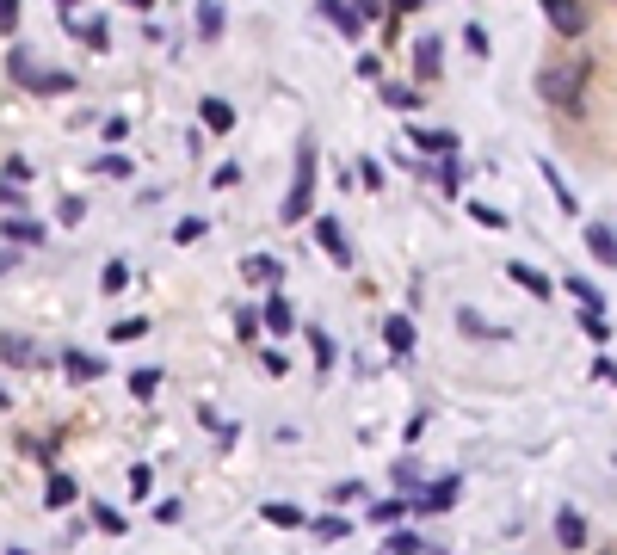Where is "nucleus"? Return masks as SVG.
Wrapping results in <instances>:
<instances>
[{
    "label": "nucleus",
    "mask_w": 617,
    "mask_h": 555,
    "mask_svg": "<svg viewBox=\"0 0 617 555\" xmlns=\"http://www.w3.org/2000/svg\"><path fill=\"white\" fill-rule=\"evenodd\" d=\"M260 364H266V377H284V370H290V358H284V352H266Z\"/></svg>",
    "instance_id": "37998d69"
},
{
    "label": "nucleus",
    "mask_w": 617,
    "mask_h": 555,
    "mask_svg": "<svg viewBox=\"0 0 617 555\" xmlns=\"http://www.w3.org/2000/svg\"><path fill=\"white\" fill-rule=\"evenodd\" d=\"M198 118H204V130L223 136V130H235V105H229V99H204V105H198Z\"/></svg>",
    "instance_id": "f3484780"
},
{
    "label": "nucleus",
    "mask_w": 617,
    "mask_h": 555,
    "mask_svg": "<svg viewBox=\"0 0 617 555\" xmlns=\"http://www.w3.org/2000/svg\"><path fill=\"white\" fill-rule=\"evenodd\" d=\"M0 358H7V364H25V370H44L38 346H31L25 333H0Z\"/></svg>",
    "instance_id": "ddd939ff"
},
{
    "label": "nucleus",
    "mask_w": 617,
    "mask_h": 555,
    "mask_svg": "<svg viewBox=\"0 0 617 555\" xmlns=\"http://www.w3.org/2000/svg\"><path fill=\"white\" fill-rule=\"evenodd\" d=\"M426 173H432V185H439V192H445V198H451V192H457V179H463V167H457V161H451V155H439V161H432V167H426Z\"/></svg>",
    "instance_id": "4be33fe9"
},
{
    "label": "nucleus",
    "mask_w": 617,
    "mask_h": 555,
    "mask_svg": "<svg viewBox=\"0 0 617 555\" xmlns=\"http://www.w3.org/2000/svg\"><path fill=\"white\" fill-rule=\"evenodd\" d=\"M155 389H161V370H130V395L136 401H149Z\"/></svg>",
    "instance_id": "bb28decb"
},
{
    "label": "nucleus",
    "mask_w": 617,
    "mask_h": 555,
    "mask_svg": "<svg viewBox=\"0 0 617 555\" xmlns=\"http://www.w3.org/2000/svg\"><path fill=\"white\" fill-rule=\"evenodd\" d=\"M469 216H476V222H482V229H506V216H500L494 204H469Z\"/></svg>",
    "instance_id": "c9c22d12"
},
{
    "label": "nucleus",
    "mask_w": 617,
    "mask_h": 555,
    "mask_svg": "<svg viewBox=\"0 0 617 555\" xmlns=\"http://www.w3.org/2000/svg\"><path fill=\"white\" fill-rule=\"evenodd\" d=\"M260 309H235V333H241V340H260Z\"/></svg>",
    "instance_id": "7c9ffc66"
},
{
    "label": "nucleus",
    "mask_w": 617,
    "mask_h": 555,
    "mask_svg": "<svg viewBox=\"0 0 617 555\" xmlns=\"http://www.w3.org/2000/svg\"><path fill=\"white\" fill-rule=\"evenodd\" d=\"M408 512H414V500H377V506H371V518H377V525H402Z\"/></svg>",
    "instance_id": "393cba45"
},
{
    "label": "nucleus",
    "mask_w": 617,
    "mask_h": 555,
    "mask_svg": "<svg viewBox=\"0 0 617 555\" xmlns=\"http://www.w3.org/2000/svg\"><path fill=\"white\" fill-rule=\"evenodd\" d=\"M537 7H543V19H550L556 37H580V31H587V0H537Z\"/></svg>",
    "instance_id": "20e7f679"
},
{
    "label": "nucleus",
    "mask_w": 617,
    "mask_h": 555,
    "mask_svg": "<svg viewBox=\"0 0 617 555\" xmlns=\"http://www.w3.org/2000/svg\"><path fill=\"white\" fill-rule=\"evenodd\" d=\"M315 7H321V19H328L340 37H358V31H365V19H358L352 0H315Z\"/></svg>",
    "instance_id": "423d86ee"
},
{
    "label": "nucleus",
    "mask_w": 617,
    "mask_h": 555,
    "mask_svg": "<svg viewBox=\"0 0 617 555\" xmlns=\"http://www.w3.org/2000/svg\"><path fill=\"white\" fill-rule=\"evenodd\" d=\"M315 537H328V543H334V537H346V518H321Z\"/></svg>",
    "instance_id": "79ce46f5"
},
{
    "label": "nucleus",
    "mask_w": 617,
    "mask_h": 555,
    "mask_svg": "<svg viewBox=\"0 0 617 555\" xmlns=\"http://www.w3.org/2000/svg\"><path fill=\"white\" fill-rule=\"evenodd\" d=\"M352 7H358V19H383V13H389L383 0H352Z\"/></svg>",
    "instance_id": "c03bdc74"
},
{
    "label": "nucleus",
    "mask_w": 617,
    "mask_h": 555,
    "mask_svg": "<svg viewBox=\"0 0 617 555\" xmlns=\"http://www.w3.org/2000/svg\"><path fill=\"white\" fill-rule=\"evenodd\" d=\"M235 179H241V161H223V167H216V173H210V185H216V192H229V185H235Z\"/></svg>",
    "instance_id": "f704fd0d"
},
{
    "label": "nucleus",
    "mask_w": 617,
    "mask_h": 555,
    "mask_svg": "<svg viewBox=\"0 0 617 555\" xmlns=\"http://www.w3.org/2000/svg\"><path fill=\"white\" fill-rule=\"evenodd\" d=\"M309 352H315V364H321V370H334V340H328L321 327H309Z\"/></svg>",
    "instance_id": "cd10ccee"
},
{
    "label": "nucleus",
    "mask_w": 617,
    "mask_h": 555,
    "mask_svg": "<svg viewBox=\"0 0 617 555\" xmlns=\"http://www.w3.org/2000/svg\"><path fill=\"white\" fill-rule=\"evenodd\" d=\"M198 235H204V216H186V222H179V229H173V241H179V247H192Z\"/></svg>",
    "instance_id": "72a5a7b5"
},
{
    "label": "nucleus",
    "mask_w": 617,
    "mask_h": 555,
    "mask_svg": "<svg viewBox=\"0 0 617 555\" xmlns=\"http://www.w3.org/2000/svg\"><path fill=\"white\" fill-rule=\"evenodd\" d=\"M0 31H7V37L19 31V0H0Z\"/></svg>",
    "instance_id": "a19ab883"
},
{
    "label": "nucleus",
    "mask_w": 617,
    "mask_h": 555,
    "mask_svg": "<svg viewBox=\"0 0 617 555\" xmlns=\"http://www.w3.org/2000/svg\"><path fill=\"white\" fill-rule=\"evenodd\" d=\"M537 167H543V179H550V192H556V204H562V210H574V192H568V185H562V173H556L550 161H537Z\"/></svg>",
    "instance_id": "2f4dec72"
},
{
    "label": "nucleus",
    "mask_w": 617,
    "mask_h": 555,
    "mask_svg": "<svg viewBox=\"0 0 617 555\" xmlns=\"http://www.w3.org/2000/svg\"><path fill=\"white\" fill-rule=\"evenodd\" d=\"M414 148H426V155H457V136L451 130H414Z\"/></svg>",
    "instance_id": "412c9836"
},
{
    "label": "nucleus",
    "mask_w": 617,
    "mask_h": 555,
    "mask_svg": "<svg viewBox=\"0 0 617 555\" xmlns=\"http://www.w3.org/2000/svg\"><path fill=\"white\" fill-rule=\"evenodd\" d=\"M303 216H315V136H303V148H297V179H290V192H284L278 222H290V229H297Z\"/></svg>",
    "instance_id": "f03ea898"
},
{
    "label": "nucleus",
    "mask_w": 617,
    "mask_h": 555,
    "mask_svg": "<svg viewBox=\"0 0 617 555\" xmlns=\"http://www.w3.org/2000/svg\"><path fill=\"white\" fill-rule=\"evenodd\" d=\"M266 518H272L278 531H297V525H303L309 512H303V506H290V500H272V506H266Z\"/></svg>",
    "instance_id": "5701e85b"
},
{
    "label": "nucleus",
    "mask_w": 617,
    "mask_h": 555,
    "mask_svg": "<svg viewBox=\"0 0 617 555\" xmlns=\"http://www.w3.org/2000/svg\"><path fill=\"white\" fill-rule=\"evenodd\" d=\"M0 204H7V210H19V179H7V185H0Z\"/></svg>",
    "instance_id": "a18cd8bd"
},
{
    "label": "nucleus",
    "mask_w": 617,
    "mask_h": 555,
    "mask_svg": "<svg viewBox=\"0 0 617 555\" xmlns=\"http://www.w3.org/2000/svg\"><path fill=\"white\" fill-rule=\"evenodd\" d=\"M75 494H81V488H75V475H50V488H44V500H50V506H75Z\"/></svg>",
    "instance_id": "b1692460"
},
{
    "label": "nucleus",
    "mask_w": 617,
    "mask_h": 555,
    "mask_svg": "<svg viewBox=\"0 0 617 555\" xmlns=\"http://www.w3.org/2000/svg\"><path fill=\"white\" fill-rule=\"evenodd\" d=\"M383 346H389L395 358H414V321H408V315H389V321H383Z\"/></svg>",
    "instance_id": "f8f14e48"
},
{
    "label": "nucleus",
    "mask_w": 617,
    "mask_h": 555,
    "mask_svg": "<svg viewBox=\"0 0 617 555\" xmlns=\"http://www.w3.org/2000/svg\"><path fill=\"white\" fill-rule=\"evenodd\" d=\"M587 253L599 266H617V222H587Z\"/></svg>",
    "instance_id": "1a4fd4ad"
},
{
    "label": "nucleus",
    "mask_w": 617,
    "mask_h": 555,
    "mask_svg": "<svg viewBox=\"0 0 617 555\" xmlns=\"http://www.w3.org/2000/svg\"><path fill=\"white\" fill-rule=\"evenodd\" d=\"M580 327H587L593 340H611V327H605V315H599V309H580Z\"/></svg>",
    "instance_id": "e433bc0d"
},
{
    "label": "nucleus",
    "mask_w": 617,
    "mask_h": 555,
    "mask_svg": "<svg viewBox=\"0 0 617 555\" xmlns=\"http://www.w3.org/2000/svg\"><path fill=\"white\" fill-rule=\"evenodd\" d=\"M142 333H149V315H130V321L112 327V340H142Z\"/></svg>",
    "instance_id": "473e14b6"
},
{
    "label": "nucleus",
    "mask_w": 617,
    "mask_h": 555,
    "mask_svg": "<svg viewBox=\"0 0 617 555\" xmlns=\"http://www.w3.org/2000/svg\"><path fill=\"white\" fill-rule=\"evenodd\" d=\"M149 488H155V469L136 463V469H130V494H149Z\"/></svg>",
    "instance_id": "58836bf2"
},
{
    "label": "nucleus",
    "mask_w": 617,
    "mask_h": 555,
    "mask_svg": "<svg viewBox=\"0 0 617 555\" xmlns=\"http://www.w3.org/2000/svg\"><path fill=\"white\" fill-rule=\"evenodd\" d=\"M463 50H469V56H488V31L469 25V31H463Z\"/></svg>",
    "instance_id": "4c0bfd02"
},
{
    "label": "nucleus",
    "mask_w": 617,
    "mask_h": 555,
    "mask_svg": "<svg viewBox=\"0 0 617 555\" xmlns=\"http://www.w3.org/2000/svg\"><path fill=\"white\" fill-rule=\"evenodd\" d=\"M62 25H68V31H75V37H81V44H87V50H112V31H105V19L93 25V19H75V13H68Z\"/></svg>",
    "instance_id": "2eb2a0df"
},
{
    "label": "nucleus",
    "mask_w": 617,
    "mask_h": 555,
    "mask_svg": "<svg viewBox=\"0 0 617 555\" xmlns=\"http://www.w3.org/2000/svg\"><path fill=\"white\" fill-rule=\"evenodd\" d=\"M56 7H62V13H75V0H56Z\"/></svg>",
    "instance_id": "8fccbe9b"
},
{
    "label": "nucleus",
    "mask_w": 617,
    "mask_h": 555,
    "mask_svg": "<svg viewBox=\"0 0 617 555\" xmlns=\"http://www.w3.org/2000/svg\"><path fill=\"white\" fill-rule=\"evenodd\" d=\"M383 99H389L395 111H420V87H395V81H383Z\"/></svg>",
    "instance_id": "a878e982"
},
{
    "label": "nucleus",
    "mask_w": 617,
    "mask_h": 555,
    "mask_svg": "<svg viewBox=\"0 0 617 555\" xmlns=\"http://www.w3.org/2000/svg\"><path fill=\"white\" fill-rule=\"evenodd\" d=\"M7 74H13L25 93H75V74H50V68L31 56L25 44H13V50H7Z\"/></svg>",
    "instance_id": "7ed1b4c3"
},
{
    "label": "nucleus",
    "mask_w": 617,
    "mask_h": 555,
    "mask_svg": "<svg viewBox=\"0 0 617 555\" xmlns=\"http://www.w3.org/2000/svg\"><path fill=\"white\" fill-rule=\"evenodd\" d=\"M0 235H7L13 247H38L44 241V222H31L25 210H13V216H0Z\"/></svg>",
    "instance_id": "0eeeda50"
},
{
    "label": "nucleus",
    "mask_w": 617,
    "mask_h": 555,
    "mask_svg": "<svg viewBox=\"0 0 617 555\" xmlns=\"http://www.w3.org/2000/svg\"><path fill=\"white\" fill-rule=\"evenodd\" d=\"M439 62H445V44H439V37H420V44H414V74H420V81H439Z\"/></svg>",
    "instance_id": "4468645a"
},
{
    "label": "nucleus",
    "mask_w": 617,
    "mask_h": 555,
    "mask_svg": "<svg viewBox=\"0 0 617 555\" xmlns=\"http://www.w3.org/2000/svg\"><path fill=\"white\" fill-rule=\"evenodd\" d=\"M62 370H68L75 383H99V377H105V364H99L93 352H62Z\"/></svg>",
    "instance_id": "dca6fc26"
},
{
    "label": "nucleus",
    "mask_w": 617,
    "mask_h": 555,
    "mask_svg": "<svg viewBox=\"0 0 617 555\" xmlns=\"http://www.w3.org/2000/svg\"><path fill=\"white\" fill-rule=\"evenodd\" d=\"M198 37H204V44H210V37H223V0H198Z\"/></svg>",
    "instance_id": "aec40b11"
},
{
    "label": "nucleus",
    "mask_w": 617,
    "mask_h": 555,
    "mask_svg": "<svg viewBox=\"0 0 617 555\" xmlns=\"http://www.w3.org/2000/svg\"><path fill=\"white\" fill-rule=\"evenodd\" d=\"M315 241H321V253H328L334 266H352V241H346V229L334 216H315Z\"/></svg>",
    "instance_id": "39448f33"
},
{
    "label": "nucleus",
    "mask_w": 617,
    "mask_h": 555,
    "mask_svg": "<svg viewBox=\"0 0 617 555\" xmlns=\"http://www.w3.org/2000/svg\"><path fill=\"white\" fill-rule=\"evenodd\" d=\"M124 284H130V266H124V259H112V266H105V278H99V290H105V296H118Z\"/></svg>",
    "instance_id": "c85d7f7f"
},
{
    "label": "nucleus",
    "mask_w": 617,
    "mask_h": 555,
    "mask_svg": "<svg viewBox=\"0 0 617 555\" xmlns=\"http://www.w3.org/2000/svg\"><path fill=\"white\" fill-rule=\"evenodd\" d=\"M124 7H142V13H155V0H124Z\"/></svg>",
    "instance_id": "de8ad7c7"
},
{
    "label": "nucleus",
    "mask_w": 617,
    "mask_h": 555,
    "mask_svg": "<svg viewBox=\"0 0 617 555\" xmlns=\"http://www.w3.org/2000/svg\"><path fill=\"white\" fill-rule=\"evenodd\" d=\"M241 278H247V284H266V290H272V284L284 278V259H272V253H253V259H241Z\"/></svg>",
    "instance_id": "9b49d317"
},
{
    "label": "nucleus",
    "mask_w": 617,
    "mask_h": 555,
    "mask_svg": "<svg viewBox=\"0 0 617 555\" xmlns=\"http://www.w3.org/2000/svg\"><path fill=\"white\" fill-rule=\"evenodd\" d=\"M19 266V247H0V272H13Z\"/></svg>",
    "instance_id": "49530a36"
},
{
    "label": "nucleus",
    "mask_w": 617,
    "mask_h": 555,
    "mask_svg": "<svg viewBox=\"0 0 617 555\" xmlns=\"http://www.w3.org/2000/svg\"><path fill=\"white\" fill-rule=\"evenodd\" d=\"M587 81H593V62H543L537 68V99L568 111V118H580V99H587Z\"/></svg>",
    "instance_id": "f257e3e1"
},
{
    "label": "nucleus",
    "mask_w": 617,
    "mask_h": 555,
    "mask_svg": "<svg viewBox=\"0 0 617 555\" xmlns=\"http://www.w3.org/2000/svg\"><path fill=\"white\" fill-rule=\"evenodd\" d=\"M99 525L112 531V537H124V531H130V525H124V512H112V506H99Z\"/></svg>",
    "instance_id": "ea45409f"
},
{
    "label": "nucleus",
    "mask_w": 617,
    "mask_h": 555,
    "mask_svg": "<svg viewBox=\"0 0 617 555\" xmlns=\"http://www.w3.org/2000/svg\"><path fill=\"white\" fill-rule=\"evenodd\" d=\"M260 321L272 327V333H297V309H290V296L272 284V296H266V309H260Z\"/></svg>",
    "instance_id": "6e6552de"
},
{
    "label": "nucleus",
    "mask_w": 617,
    "mask_h": 555,
    "mask_svg": "<svg viewBox=\"0 0 617 555\" xmlns=\"http://www.w3.org/2000/svg\"><path fill=\"white\" fill-rule=\"evenodd\" d=\"M420 7V0H395V13H414Z\"/></svg>",
    "instance_id": "09e8293b"
},
{
    "label": "nucleus",
    "mask_w": 617,
    "mask_h": 555,
    "mask_svg": "<svg viewBox=\"0 0 617 555\" xmlns=\"http://www.w3.org/2000/svg\"><path fill=\"white\" fill-rule=\"evenodd\" d=\"M99 173H105V179H130L136 167H130V155H118V148H112V155H99Z\"/></svg>",
    "instance_id": "c756f323"
},
{
    "label": "nucleus",
    "mask_w": 617,
    "mask_h": 555,
    "mask_svg": "<svg viewBox=\"0 0 617 555\" xmlns=\"http://www.w3.org/2000/svg\"><path fill=\"white\" fill-rule=\"evenodd\" d=\"M556 543H562V549H587V518L562 512V518H556Z\"/></svg>",
    "instance_id": "a211bd4d"
},
{
    "label": "nucleus",
    "mask_w": 617,
    "mask_h": 555,
    "mask_svg": "<svg viewBox=\"0 0 617 555\" xmlns=\"http://www.w3.org/2000/svg\"><path fill=\"white\" fill-rule=\"evenodd\" d=\"M451 506H457V481H451V475L414 494V512H451Z\"/></svg>",
    "instance_id": "9d476101"
},
{
    "label": "nucleus",
    "mask_w": 617,
    "mask_h": 555,
    "mask_svg": "<svg viewBox=\"0 0 617 555\" xmlns=\"http://www.w3.org/2000/svg\"><path fill=\"white\" fill-rule=\"evenodd\" d=\"M506 278H513L519 290H531V296H550V278H543L537 266H525V259H513V266H506Z\"/></svg>",
    "instance_id": "6ab92c4d"
}]
</instances>
